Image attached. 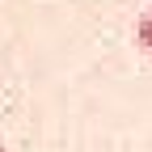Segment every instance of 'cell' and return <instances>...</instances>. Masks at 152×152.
I'll return each instance as SVG.
<instances>
[{
	"label": "cell",
	"instance_id": "2",
	"mask_svg": "<svg viewBox=\"0 0 152 152\" xmlns=\"http://www.w3.org/2000/svg\"><path fill=\"white\" fill-rule=\"evenodd\" d=\"M0 152H4V144H0Z\"/></svg>",
	"mask_w": 152,
	"mask_h": 152
},
{
	"label": "cell",
	"instance_id": "1",
	"mask_svg": "<svg viewBox=\"0 0 152 152\" xmlns=\"http://www.w3.org/2000/svg\"><path fill=\"white\" fill-rule=\"evenodd\" d=\"M135 42H140V47L152 55V13H144L140 21H135Z\"/></svg>",
	"mask_w": 152,
	"mask_h": 152
}]
</instances>
